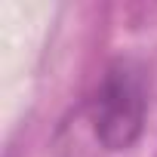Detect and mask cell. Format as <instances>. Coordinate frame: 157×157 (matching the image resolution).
<instances>
[{"instance_id":"cell-1","label":"cell","mask_w":157,"mask_h":157,"mask_svg":"<svg viewBox=\"0 0 157 157\" xmlns=\"http://www.w3.org/2000/svg\"><path fill=\"white\" fill-rule=\"evenodd\" d=\"M145 86L129 62H114L93 96V132L102 148L126 151L145 129Z\"/></svg>"}]
</instances>
